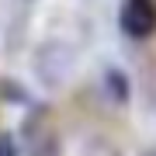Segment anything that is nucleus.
I'll list each match as a JSON object with an SVG mask.
<instances>
[{"mask_svg": "<svg viewBox=\"0 0 156 156\" xmlns=\"http://www.w3.org/2000/svg\"><path fill=\"white\" fill-rule=\"evenodd\" d=\"M35 73L45 87H62L73 73V49L62 42H45L35 52Z\"/></svg>", "mask_w": 156, "mask_h": 156, "instance_id": "1", "label": "nucleus"}, {"mask_svg": "<svg viewBox=\"0 0 156 156\" xmlns=\"http://www.w3.org/2000/svg\"><path fill=\"white\" fill-rule=\"evenodd\" d=\"M118 28L135 42H146L149 35H156V0H122Z\"/></svg>", "mask_w": 156, "mask_h": 156, "instance_id": "2", "label": "nucleus"}, {"mask_svg": "<svg viewBox=\"0 0 156 156\" xmlns=\"http://www.w3.org/2000/svg\"><path fill=\"white\" fill-rule=\"evenodd\" d=\"M24 153L28 156H56V128H52L45 108H35V115L24 122Z\"/></svg>", "mask_w": 156, "mask_h": 156, "instance_id": "3", "label": "nucleus"}, {"mask_svg": "<svg viewBox=\"0 0 156 156\" xmlns=\"http://www.w3.org/2000/svg\"><path fill=\"white\" fill-rule=\"evenodd\" d=\"M104 94H111V101H118V104L128 101V80L122 69H115V66L104 69Z\"/></svg>", "mask_w": 156, "mask_h": 156, "instance_id": "4", "label": "nucleus"}, {"mask_svg": "<svg viewBox=\"0 0 156 156\" xmlns=\"http://www.w3.org/2000/svg\"><path fill=\"white\" fill-rule=\"evenodd\" d=\"M0 156H21V146L11 132H0Z\"/></svg>", "mask_w": 156, "mask_h": 156, "instance_id": "5", "label": "nucleus"}, {"mask_svg": "<svg viewBox=\"0 0 156 156\" xmlns=\"http://www.w3.org/2000/svg\"><path fill=\"white\" fill-rule=\"evenodd\" d=\"M149 156H156V153H149Z\"/></svg>", "mask_w": 156, "mask_h": 156, "instance_id": "6", "label": "nucleus"}]
</instances>
